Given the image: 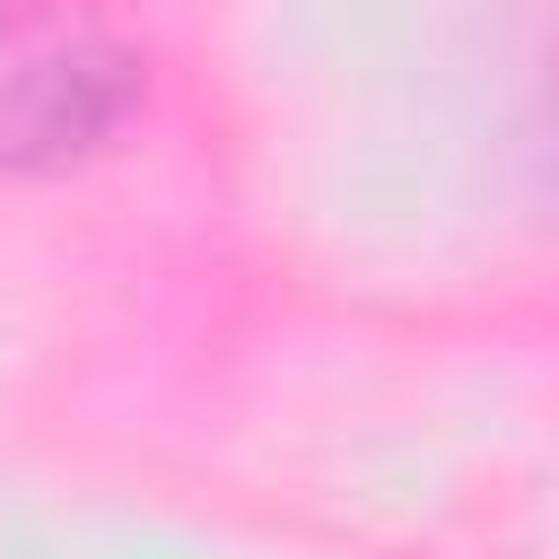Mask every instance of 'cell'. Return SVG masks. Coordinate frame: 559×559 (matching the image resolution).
<instances>
[{"mask_svg": "<svg viewBox=\"0 0 559 559\" xmlns=\"http://www.w3.org/2000/svg\"><path fill=\"white\" fill-rule=\"evenodd\" d=\"M148 61L70 0L0 9V175H61L140 114Z\"/></svg>", "mask_w": 559, "mask_h": 559, "instance_id": "6da1fadb", "label": "cell"}]
</instances>
